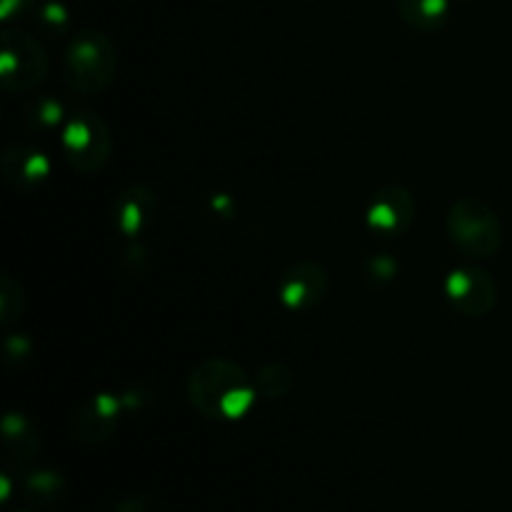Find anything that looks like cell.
Wrapping results in <instances>:
<instances>
[{
    "instance_id": "cell-21",
    "label": "cell",
    "mask_w": 512,
    "mask_h": 512,
    "mask_svg": "<svg viewBox=\"0 0 512 512\" xmlns=\"http://www.w3.org/2000/svg\"><path fill=\"white\" fill-rule=\"evenodd\" d=\"M30 353H33V345H30V340L25 338V335H10L8 340H5V360H8L10 365H15V360H28Z\"/></svg>"
},
{
    "instance_id": "cell-17",
    "label": "cell",
    "mask_w": 512,
    "mask_h": 512,
    "mask_svg": "<svg viewBox=\"0 0 512 512\" xmlns=\"http://www.w3.org/2000/svg\"><path fill=\"white\" fill-rule=\"evenodd\" d=\"M400 273V263L390 253H370L368 258H363L360 263V280H363L368 288L378 290L385 285L393 283Z\"/></svg>"
},
{
    "instance_id": "cell-13",
    "label": "cell",
    "mask_w": 512,
    "mask_h": 512,
    "mask_svg": "<svg viewBox=\"0 0 512 512\" xmlns=\"http://www.w3.org/2000/svg\"><path fill=\"white\" fill-rule=\"evenodd\" d=\"M20 490H23V498L33 508H60L68 500V483L55 470H33V473H25Z\"/></svg>"
},
{
    "instance_id": "cell-14",
    "label": "cell",
    "mask_w": 512,
    "mask_h": 512,
    "mask_svg": "<svg viewBox=\"0 0 512 512\" xmlns=\"http://www.w3.org/2000/svg\"><path fill=\"white\" fill-rule=\"evenodd\" d=\"M400 20L415 33H438L450 15V0H395Z\"/></svg>"
},
{
    "instance_id": "cell-15",
    "label": "cell",
    "mask_w": 512,
    "mask_h": 512,
    "mask_svg": "<svg viewBox=\"0 0 512 512\" xmlns=\"http://www.w3.org/2000/svg\"><path fill=\"white\" fill-rule=\"evenodd\" d=\"M73 113H68L63 100L53 95H35L23 103V123L35 133H50V130H63Z\"/></svg>"
},
{
    "instance_id": "cell-18",
    "label": "cell",
    "mask_w": 512,
    "mask_h": 512,
    "mask_svg": "<svg viewBox=\"0 0 512 512\" xmlns=\"http://www.w3.org/2000/svg\"><path fill=\"white\" fill-rule=\"evenodd\" d=\"M23 308V288H20V283L13 275L5 273L3 278H0V325H3V328H10V325L23 315Z\"/></svg>"
},
{
    "instance_id": "cell-9",
    "label": "cell",
    "mask_w": 512,
    "mask_h": 512,
    "mask_svg": "<svg viewBox=\"0 0 512 512\" xmlns=\"http://www.w3.org/2000/svg\"><path fill=\"white\" fill-rule=\"evenodd\" d=\"M123 395L98 393L85 400L83 408L78 410L73 420V433L88 448L108 443L120 425V413H123Z\"/></svg>"
},
{
    "instance_id": "cell-2",
    "label": "cell",
    "mask_w": 512,
    "mask_h": 512,
    "mask_svg": "<svg viewBox=\"0 0 512 512\" xmlns=\"http://www.w3.org/2000/svg\"><path fill=\"white\" fill-rule=\"evenodd\" d=\"M118 48L100 30H80L65 48V83L78 95H98L113 85L118 75Z\"/></svg>"
},
{
    "instance_id": "cell-11",
    "label": "cell",
    "mask_w": 512,
    "mask_h": 512,
    "mask_svg": "<svg viewBox=\"0 0 512 512\" xmlns=\"http://www.w3.org/2000/svg\"><path fill=\"white\" fill-rule=\"evenodd\" d=\"M0 168H3V178L18 190L40 188L53 173L48 153L30 143L8 145L0 158Z\"/></svg>"
},
{
    "instance_id": "cell-8",
    "label": "cell",
    "mask_w": 512,
    "mask_h": 512,
    "mask_svg": "<svg viewBox=\"0 0 512 512\" xmlns=\"http://www.w3.org/2000/svg\"><path fill=\"white\" fill-rule=\"evenodd\" d=\"M330 290V273L318 260L303 258L290 265L278 280V298L288 310H310L325 300Z\"/></svg>"
},
{
    "instance_id": "cell-1",
    "label": "cell",
    "mask_w": 512,
    "mask_h": 512,
    "mask_svg": "<svg viewBox=\"0 0 512 512\" xmlns=\"http://www.w3.org/2000/svg\"><path fill=\"white\" fill-rule=\"evenodd\" d=\"M255 375L228 358H208L188 375V400L198 415L215 423H235L258 400Z\"/></svg>"
},
{
    "instance_id": "cell-22",
    "label": "cell",
    "mask_w": 512,
    "mask_h": 512,
    "mask_svg": "<svg viewBox=\"0 0 512 512\" xmlns=\"http://www.w3.org/2000/svg\"><path fill=\"white\" fill-rule=\"evenodd\" d=\"M113 512H160V505L150 495H130L115 505Z\"/></svg>"
},
{
    "instance_id": "cell-12",
    "label": "cell",
    "mask_w": 512,
    "mask_h": 512,
    "mask_svg": "<svg viewBox=\"0 0 512 512\" xmlns=\"http://www.w3.org/2000/svg\"><path fill=\"white\" fill-rule=\"evenodd\" d=\"M3 440L10 463L28 468L40 450V433L25 413H8L3 420Z\"/></svg>"
},
{
    "instance_id": "cell-3",
    "label": "cell",
    "mask_w": 512,
    "mask_h": 512,
    "mask_svg": "<svg viewBox=\"0 0 512 512\" xmlns=\"http://www.w3.org/2000/svg\"><path fill=\"white\" fill-rule=\"evenodd\" d=\"M448 238L468 258H493L503 248V223L488 200L463 195L455 200L445 218Z\"/></svg>"
},
{
    "instance_id": "cell-10",
    "label": "cell",
    "mask_w": 512,
    "mask_h": 512,
    "mask_svg": "<svg viewBox=\"0 0 512 512\" xmlns=\"http://www.w3.org/2000/svg\"><path fill=\"white\" fill-rule=\"evenodd\" d=\"M160 210L158 193L145 183H133L113 200V225L125 238H138L155 223Z\"/></svg>"
},
{
    "instance_id": "cell-16",
    "label": "cell",
    "mask_w": 512,
    "mask_h": 512,
    "mask_svg": "<svg viewBox=\"0 0 512 512\" xmlns=\"http://www.w3.org/2000/svg\"><path fill=\"white\" fill-rule=\"evenodd\" d=\"M293 370L285 363H265L255 373V388L263 400H283L293 390Z\"/></svg>"
},
{
    "instance_id": "cell-19",
    "label": "cell",
    "mask_w": 512,
    "mask_h": 512,
    "mask_svg": "<svg viewBox=\"0 0 512 512\" xmlns=\"http://www.w3.org/2000/svg\"><path fill=\"white\" fill-rule=\"evenodd\" d=\"M35 23L45 35H65L70 28V10L58 0H45L35 8Z\"/></svg>"
},
{
    "instance_id": "cell-5",
    "label": "cell",
    "mask_w": 512,
    "mask_h": 512,
    "mask_svg": "<svg viewBox=\"0 0 512 512\" xmlns=\"http://www.w3.org/2000/svg\"><path fill=\"white\" fill-rule=\"evenodd\" d=\"M50 73L45 45L20 28H5L0 38V83L8 93L23 95L38 88Z\"/></svg>"
},
{
    "instance_id": "cell-20",
    "label": "cell",
    "mask_w": 512,
    "mask_h": 512,
    "mask_svg": "<svg viewBox=\"0 0 512 512\" xmlns=\"http://www.w3.org/2000/svg\"><path fill=\"white\" fill-rule=\"evenodd\" d=\"M38 5L40 0H0V18H3L5 23H10V20L35 13Z\"/></svg>"
},
{
    "instance_id": "cell-6",
    "label": "cell",
    "mask_w": 512,
    "mask_h": 512,
    "mask_svg": "<svg viewBox=\"0 0 512 512\" xmlns=\"http://www.w3.org/2000/svg\"><path fill=\"white\" fill-rule=\"evenodd\" d=\"M443 293L450 308L463 318H485L498 303V283L483 268H455L445 275Z\"/></svg>"
},
{
    "instance_id": "cell-4",
    "label": "cell",
    "mask_w": 512,
    "mask_h": 512,
    "mask_svg": "<svg viewBox=\"0 0 512 512\" xmlns=\"http://www.w3.org/2000/svg\"><path fill=\"white\" fill-rule=\"evenodd\" d=\"M60 150L65 163L83 175H93L110 163L113 133L103 115L93 110H78L60 130Z\"/></svg>"
},
{
    "instance_id": "cell-7",
    "label": "cell",
    "mask_w": 512,
    "mask_h": 512,
    "mask_svg": "<svg viewBox=\"0 0 512 512\" xmlns=\"http://www.w3.org/2000/svg\"><path fill=\"white\" fill-rule=\"evenodd\" d=\"M415 213H418V200L405 185H383L370 198L368 210H365V225L378 238L395 240L403 238L413 228Z\"/></svg>"
}]
</instances>
